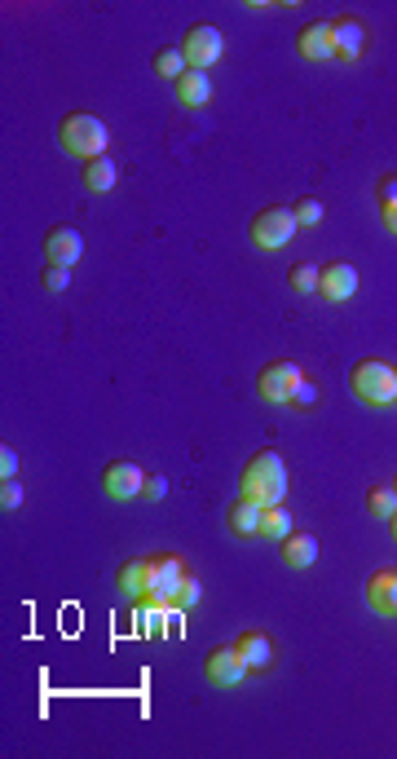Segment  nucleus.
<instances>
[{
  "instance_id": "nucleus-1",
  "label": "nucleus",
  "mask_w": 397,
  "mask_h": 759,
  "mask_svg": "<svg viewBox=\"0 0 397 759\" xmlns=\"http://www.w3.org/2000/svg\"><path fill=\"white\" fill-rule=\"evenodd\" d=\"M239 490L248 499L265 508H278L287 499V464L278 451H256L248 464H243V477H239Z\"/></svg>"
},
{
  "instance_id": "nucleus-2",
  "label": "nucleus",
  "mask_w": 397,
  "mask_h": 759,
  "mask_svg": "<svg viewBox=\"0 0 397 759\" xmlns=\"http://www.w3.org/2000/svg\"><path fill=\"white\" fill-rule=\"evenodd\" d=\"M58 142H62V151H67L71 159L89 164V159H102L106 155L111 133H106V124L98 120V115L71 111V115H62V124H58Z\"/></svg>"
},
{
  "instance_id": "nucleus-3",
  "label": "nucleus",
  "mask_w": 397,
  "mask_h": 759,
  "mask_svg": "<svg viewBox=\"0 0 397 759\" xmlns=\"http://www.w3.org/2000/svg\"><path fill=\"white\" fill-rule=\"evenodd\" d=\"M349 389L353 398L367 406H397V367H389L380 358H362L349 371Z\"/></svg>"
},
{
  "instance_id": "nucleus-4",
  "label": "nucleus",
  "mask_w": 397,
  "mask_h": 759,
  "mask_svg": "<svg viewBox=\"0 0 397 759\" xmlns=\"http://www.w3.org/2000/svg\"><path fill=\"white\" fill-rule=\"evenodd\" d=\"M296 212L292 208H261L256 217L248 221V239L256 243L261 252H278V248H287V243L296 239Z\"/></svg>"
},
{
  "instance_id": "nucleus-5",
  "label": "nucleus",
  "mask_w": 397,
  "mask_h": 759,
  "mask_svg": "<svg viewBox=\"0 0 397 759\" xmlns=\"http://www.w3.org/2000/svg\"><path fill=\"white\" fill-rule=\"evenodd\" d=\"M300 380H305V371H300L292 358H278V362H270V367H261V376H256V393H261L265 402H274V406H292Z\"/></svg>"
},
{
  "instance_id": "nucleus-6",
  "label": "nucleus",
  "mask_w": 397,
  "mask_h": 759,
  "mask_svg": "<svg viewBox=\"0 0 397 759\" xmlns=\"http://www.w3.org/2000/svg\"><path fill=\"white\" fill-rule=\"evenodd\" d=\"M248 662H243L239 645H212L208 658H203V680L212 684V689H239L243 680H248Z\"/></svg>"
},
{
  "instance_id": "nucleus-7",
  "label": "nucleus",
  "mask_w": 397,
  "mask_h": 759,
  "mask_svg": "<svg viewBox=\"0 0 397 759\" xmlns=\"http://www.w3.org/2000/svg\"><path fill=\"white\" fill-rule=\"evenodd\" d=\"M181 53H186V62H190L195 71L217 67V62L225 58V36H221V27L195 23V27L186 31V40H181Z\"/></svg>"
},
{
  "instance_id": "nucleus-8",
  "label": "nucleus",
  "mask_w": 397,
  "mask_h": 759,
  "mask_svg": "<svg viewBox=\"0 0 397 759\" xmlns=\"http://www.w3.org/2000/svg\"><path fill=\"white\" fill-rule=\"evenodd\" d=\"M115 583H120V592L128 596V601L146 605L150 592H155V583H159V561H155V557H133V561H124L120 574H115Z\"/></svg>"
},
{
  "instance_id": "nucleus-9",
  "label": "nucleus",
  "mask_w": 397,
  "mask_h": 759,
  "mask_svg": "<svg viewBox=\"0 0 397 759\" xmlns=\"http://www.w3.org/2000/svg\"><path fill=\"white\" fill-rule=\"evenodd\" d=\"M146 473L133 464V459H111L102 473V490L115 499V504H128V499H142Z\"/></svg>"
},
{
  "instance_id": "nucleus-10",
  "label": "nucleus",
  "mask_w": 397,
  "mask_h": 759,
  "mask_svg": "<svg viewBox=\"0 0 397 759\" xmlns=\"http://www.w3.org/2000/svg\"><path fill=\"white\" fill-rule=\"evenodd\" d=\"M331 36H336V62H358L371 49V31L358 14L331 18Z\"/></svg>"
},
{
  "instance_id": "nucleus-11",
  "label": "nucleus",
  "mask_w": 397,
  "mask_h": 759,
  "mask_svg": "<svg viewBox=\"0 0 397 759\" xmlns=\"http://www.w3.org/2000/svg\"><path fill=\"white\" fill-rule=\"evenodd\" d=\"M296 53L305 62H336V36H331V18L305 23L296 36Z\"/></svg>"
},
{
  "instance_id": "nucleus-12",
  "label": "nucleus",
  "mask_w": 397,
  "mask_h": 759,
  "mask_svg": "<svg viewBox=\"0 0 397 759\" xmlns=\"http://www.w3.org/2000/svg\"><path fill=\"white\" fill-rule=\"evenodd\" d=\"M80 256H84V234L75 230V226H53L45 234V265H80Z\"/></svg>"
},
{
  "instance_id": "nucleus-13",
  "label": "nucleus",
  "mask_w": 397,
  "mask_h": 759,
  "mask_svg": "<svg viewBox=\"0 0 397 759\" xmlns=\"http://www.w3.org/2000/svg\"><path fill=\"white\" fill-rule=\"evenodd\" d=\"M353 292H358V270H353L349 261L323 265V279H318V296H323V301L345 305V301H353Z\"/></svg>"
},
{
  "instance_id": "nucleus-14",
  "label": "nucleus",
  "mask_w": 397,
  "mask_h": 759,
  "mask_svg": "<svg viewBox=\"0 0 397 759\" xmlns=\"http://www.w3.org/2000/svg\"><path fill=\"white\" fill-rule=\"evenodd\" d=\"M225 526H230L234 539H261V526H265V504H256V499L239 495L230 504V512H225Z\"/></svg>"
},
{
  "instance_id": "nucleus-15",
  "label": "nucleus",
  "mask_w": 397,
  "mask_h": 759,
  "mask_svg": "<svg viewBox=\"0 0 397 759\" xmlns=\"http://www.w3.org/2000/svg\"><path fill=\"white\" fill-rule=\"evenodd\" d=\"M239 654H243V662H248V671H256V676H265V671L274 667V640L261 632V627H248L239 640Z\"/></svg>"
},
{
  "instance_id": "nucleus-16",
  "label": "nucleus",
  "mask_w": 397,
  "mask_h": 759,
  "mask_svg": "<svg viewBox=\"0 0 397 759\" xmlns=\"http://www.w3.org/2000/svg\"><path fill=\"white\" fill-rule=\"evenodd\" d=\"M367 605L380 618H397V570H375L367 579Z\"/></svg>"
},
{
  "instance_id": "nucleus-17",
  "label": "nucleus",
  "mask_w": 397,
  "mask_h": 759,
  "mask_svg": "<svg viewBox=\"0 0 397 759\" xmlns=\"http://www.w3.org/2000/svg\"><path fill=\"white\" fill-rule=\"evenodd\" d=\"M318 561V539L305 530H292L283 539V565L287 570H309V565Z\"/></svg>"
},
{
  "instance_id": "nucleus-18",
  "label": "nucleus",
  "mask_w": 397,
  "mask_h": 759,
  "mask_svg": "<svg viewBox=\"0 0 397 759\" xmlns=\"http://www.w3.org/2000/svg\"><path fill=\"white\" fill-rule=\"evenodd\" d=\"M177 102L190 106V111L208 106V102H212V80H208V71H195V67H190L186 76L177 80Z\"/></svg>"
},
{
  "instance_id": "nucleus-19",
  "label": "nucleus",
  "mask_w": 397,
  "mask_h": 759,
  "mask_svg": "<svg viewBox=\"0 0 397 759\" xmlns=\"http://www.w3.org/2000/svg\"><path fill=\"white\" fill-rule=\"evenodd\" d=\"M115 181H120V168H115L111 155L89 159V164H84V186H89L93 195H106V190H115Z\"/></svg>"
},
{
  "instance_id": "nucleus-20",
  "label": "nucleus",
  "mask_w": 397,
  "mask_h": 759,
  "mask_svg": "<svg viewBox=\"0 0 397 759\" xmlns=\"http://www.w3.org/2000/svg\"><path fill=\"white\" fill-rule=\"evenodd\" d=\"M155 71H159V76H164V80H181V76H186V53H181V45H168V49H159L155 53Z\"/></svg>"
},
{
  "instance_id": "nucleus-21",
  "label": "nucleus",
  "mask_w": 397,
  "mask_h": 759,
  "mask_svg": "<svg viewBox=\"0 0 397 759\" xmlns=\"http://www.w3.org/2000/svg\"><path fill=\"white\" fill-rule=\"evenodd\" d=\"M318 279H323V265H314V261H300L287 270V283H292V292H300V296L318 292Z\"/></svg>"
},
{
  "instance_id": "nucleus-22",
  "label": "nucleus",
  "mask_w": 397,
  "mask_h": 759,
  "mask_svg": "<svg viewBox=\"0 0 397 759\" xmlns=\"http://www.w3.org/2000/svg\"><path fill=\"white\" fill-rule=\"evenodd\" d=\"M367 512L375 521H389L393 512H397V490L393 486H371V495H367Z\"/></svg>"
},
{
  "instance_id": "nucleus-23",
  "label": "nucleus",
  "mask_w": 397,
  "mask_h": 759,
  "mask_svg": "<svg viewBox=\"0 0 397 759\" xmlns=\"http://www.w3.org/2000/svg\"><path fill=\"white\" fill-rule=\"evenodd\" d=\"M287 534H292V512H287L283 504H278V508H265V526H261V539H278V543H283Z\"/></svg>"
},
{
  "instance_id": "nucleus-24",
  "label": "nucleus",
  "mask_w": 397,
  "mask_h": 759,
  "mask_svg": "<svg viewBox=\"0 0 397 759\" xmlns=\"http://www.w3.org/2000/svg\"><path fill=\"white\" fill-rule=\"evenodd\" d=\"M292 212H296V226H300V230L323 226V203H318V199H296Z\"/></svg>"
},
{
  "instance_id": "nucleus-25",
  "label": "nucleus",
  "mask_w": 397,
  "mask_h": 759,
  "mask_svg": "<svg viewBox=\"0 0 397 759\" xmlns=\"http://www.w3.org/2000/svg\"><path fill=\"white\" fill-rule=\"evenodd\" d=\"M40 287H45V292H67V287H71V270H67V265H45Z\"/></svg>"
},
{
  "instance_id": "nucleus-26",
  "label": "nucleus",
  "mask_w": 397,
  "mask_h": 759,
  "mask_svg": "<svg viewBox=\"0 0 397 759\" xmlns=\"http://www.w3.org/2000/svg\"><path fill=\"white\" fill-rule=\"evenodd\" d=\"M199 601H203V583L190 574V579L181 583V592H177V609H195Z\"/></svg>"
},
{
  "instance_id": "nucleus-27",
  "label": "nucleus",
  "mask_w": 397,
  "mask_h": 759,
  "mask_svg": "<svg viewBox=\"0 0 397 759\" xmlns=\"http://www.w3.org/2000/svg\"><path fill=\"white\" fill-rule=\"evenodd\" d=\"M0 508H5V512L23 508V486H18V477L14 481H0Z\"/></svg>"
},
{
  "instance_id": "nucleus-28",
  "label": "nucleus",
  "mask_w": 397,
  "mask_h": 759,
  "mask_svg": "<svg viewBox=\"0 0 397 759\" xmlns=\"http://www.w3.org/2000/svg\"><path fill=\"white\" fill-rule=\"evenodd\" d=\"M18 477V451H14V446H0V481H14Z\"/></svg>"
},
{
  "instance_id": "nucleus-29",
  "label": "nucleus",
  "mask_w": 397,
  "mask_h": 759,
  "mask_svg": "<svg viewBox=\"0 0 397 759\" xmlns=\"http://www.w3.org/2000/svg\"><path fill=\"white\" fill-rule=\"evenodd\" d=\"M318 402V389H314V380H300V389H296V398H292V411H309V406Z\"/></svg>"
},
{
  "instance_id": "nucleus-30",
  "label": "nucleus",
  "mask_w": 397,
  "mask_h": 759,
  "mask_svg": "<svg viewBox=\"0 0 397 759\" xmlns=\"http://www.w3.org/2000/svg\"><path fill=\"white\" fill-rule=\"evenodd\" d=\"M168 495V477H146V486H142V499H146V504H159V499H164Z\"/></svg>"
},
{
  "instance_id": "nucleus-31",
  "label": "nucleus",
  "mask_w": 397,
  "mask_h": 759,
  "mask_svg": "<svg viewBox=\"0 0 397 759\" xmlns=\"http://www.w3.org/2000/svg\"><path fill=\"white\" fill-rule=\"evenodd\" d=\"M375 199H380V208L384 203H397V177H380V186H375Z\"/></svg>"
},
{
  "instance_id": "nucleus-32",
  "label": "nucleus",
  "mask_w": 397,
  "mask_h": 759,
  "mask_svg": "<svg viewBox=\"0 0 397 759\" xmlns=\"http://www.w3.org/2000/svg\"><path fill=\"white\" fill-rule=\"evenodd\" d=\"M380 221H384V230L397 234V203H384L380 208Z\"/></svg>"
},
{
  "instance_id": "nucleus-33",
  "label": "nucleus",
  "mask_w": 397,
  "mask_h": 759,
  "mask_svg": "<svg viewBox=\"0 0 397 759\" xmlns=\"http://www.w3.org/2000/svg\"><path fill=\"white\" fill-rule=\"evenodd\" d=\"M389 530H393V539H397V512H393V517H389Z\"/></svg>"
},
{
  "instance_id": "nucleus-34",
  "label": "nucleus",
  "mask_w": 397,
  "mask_h": 759,
  "mask_svg": "<svg viewBox=\"0 0 397 759\" xmlns=\"http://www.w3.org/2000/svg\"><path fill=\"white\" fill-rule=\"evenodd\" d=\"M389 486H393V490H397V473H393V481H389Z\"/></svg>"
}]
</instances>
